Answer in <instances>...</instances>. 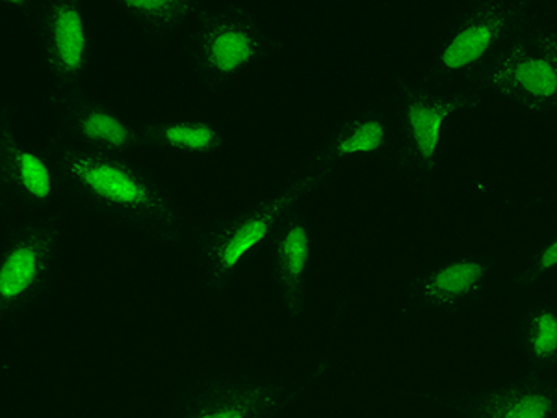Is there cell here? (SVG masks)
<instances>
[{"instance_id":"1","label":"cell","mask_w":557,"mask_h":418,"mask_svg":"<svg viewBox=\"0 0 557 418\" xmlns=\"http://www.w3.org/2000/svg\"><path fill=\"white\" fill-rule=\"evenodd\" d=\"M58 173L83 204L159 241L178 238V216L159 184L114 155L65 146Z\"/></svg>"},{"instance_id":"2","label":"cell","mask_w":557,"mask_h":418,"mask_svg":"<svg viewBox=\"0 0 557 418\" xmlns=\"http://www.w3.org/2000/svg\"><path fill=\"white\" fill-rule=\"evenodd\" d=\"M327 175H330V170H322L314 175L296 179L278 196L210 229L199 247L201 273H203L207 286L214 291L225 288L242 259L253 247L259 246L260 242L270 238L273 231L278 228L281 220L304 197L317 190Z\"/></svg>"},{"instance_id":"3","label":"cell","mask_w":557,"mask_h":418,"mask_svg":"<svg viewBox=\"0 0 557 418\" xmlns=\"http://www.w3.org/2000/svg\"><path fill=\"white\" fill-rule=\"evenodd\" d=\"M528 10L525 2L509 0H491L470 8L441 45L433 73L472 81L507 45L522 38Z\"/></svg>"},{"instance_id":"4","label":"cell","mask_w":557,"mask_h":418,"mask_svg":"<svg viewBox=\"0 0 557 418\" xmlns=\"http://www.w3.org/2000/svg\"><path fill=\"white\" fill-rule=\"evenodd\" d=\"M272 44L242 8L199 12V26L190 39L191 62L203 81L218 86L267 57Z\"/></svg>"},{"instance_id":"5","label":"cell","mask_w":557,"mask_h":418,"mask_svg":"<svg viewBox=\"0 0 557 418\" xmlns=\"http://www.w3.org/2000/svg\"><path fill=\"white\" fill-rule=\"evenodd\" d=\"M57 222L20 229L0 260V312L10 317L34 304L47 288L57 262Z\"/></svg>"},{"instance_id":"6","label":"cell","mask_w":557,"mask_h":418,"mask_svg":"<svg viewBox=\"0 0 557 418\" xmlns=\"http://www.w3.org/2000/svg\"><path fill=\"white\" fill-rule=\"evenodd\" d=\"M480 88L515 101L539 114L557 110V76L532 38L515 39L472 76Z\"/></svg>"},{"instance_id":"7","label":"cell","mask_w":557,"mask_h":418,"mask_svg":"<svg viewBox=\"0 0 557 418\" xmlns=\"http://www.w3.org/2000/svg\"><path fill=\"white\" fill-rule=\"evenodd\" d=\"M401 86V165H406L409 172L425 175L435 165L444 121L459 110L480 107L482 97L467 91L441 96L425 89L409 88L406 84Z\"/></svg>"},{"instance_id":"8","label":"cell","mask_w":557,"mask_h":418,"mask_svg":"<svg viewBox=\"0 0 557 418\" xmlns=\"http://www.w3.org/2000/svg\"><path fill=\"white\" fill-rule=\"evenodd\" d=\"M290 399L275 383L218 381L186 399L173 418H275Z\"/></svg>"},{"instance_id":"9","label":"cell","mask_w":557,"mask_h":418,"mask_svg":"<svg viewBox=\"0 0 557 418\" xmlns=\"http://www.w3.org/2000/svg\"><path fill=\"white\" fill-rule=\"evenodd\" d=\"M45 60L62 86L81 81L89 62V38L84 13L73 0L49 2L41 17Z\"/></svg>"},{"instance_id":"10","label":"cell","mask_w":557,"mask_h":418,"mask_svg":"<svg viewBox=\"0 0 557 418\" xmlns=\"http://www.w3.org/2000/svg\"><path fill=\"white\" fill-rule=\"evenodd\" d=\"M465 418H557V383L530 376L457 404Z\"/></svg>"},{"instance_id":"11","label":"cell","mask_w":557,"mask_h":418,"mask_svg":"<svg viewBox=\"0 0 557 418\" xmlns=\"http://www.w3.org/2000/svg\"><path fill=\"white\" fill-rule=\"evenodd\" d=\"M487 275L485 260L461 257L414 279L411 298L431 309H459L482 294Z\"/></svg>"},{"instance_id":"12","label":"cell","mask_w":557,"mask_h":418,"mask_svg":"<svg viewBox=\"0 0 557 418\" xmlns=\"http://www.w3.org/2000/svg\"><path fill=\"white\" fill-rule=\"evenodd\" d=\"M311 265V235L301 220L278 229L273 241V267L286 311L299 317L307 304V273Z\"/></svg>"},{"instance_id":"13","label":"cell","mask_w":557,"mask_h":418,"mask_svg":"<svg viewBox=\"0 0 557 418\" xmlns=\"http://www.w3.org/2000/svg\"><path fill=\"white\" fill-rule=\"evenodd\" d=\"M67 127L76 139L83 142L84 149L104 155L128 151L144 142V136L114 112L86 99L71 102Z\"/></svg>"},{"instance_id":"14","label":"cell","mask_w":557,"mask_h":418,"mask_svg":"<svg viewBox=\"0 0 557 418\" xmlns=\"http://www.w3.org/2000/svg\"><path fill=\"white\" fill-rule=\"evenodd\" d=\"M0 175L26 204L41 205L51 199L54 181L49 164L36 152L17 144L10 123L2 121L0 131Z\"/></svg>"},{"instance_id":"15","label":"cell","mask_w":557,"mask_h":418,"mask_svg":"<svg viewBox=\"0 0 557 418\" xmlns=\"http://www.w3.org/2000/svg\"><path fill=\"white\" fill-rule=\"evenodd\" d=\"M388 133L385 121L375 115H362L357 120L346 121L344 127L331 138L320 155V164L331 165L333 162L351 157V155H372L386 147Z\"/></svg>"},{"instance_id":"16","label":"cell","mask_w":557,"mask_h":418,"mask_svg":"<svg viewBox=\"0 0 557 418\" xmlns=\"http://www.w3.org/2000/svg\"><path fill=\"white\" fill-rule=\"evenodd\" d=\"M141 136L144 142L152 146L197 155H209L223 146L222 134L207 121H173L149 125Z\"/></svg>"},{"instance_id":"17","label":"cell","mask_w":557,"mask_h":418,"mask_svg":"<svg viewBox=\"0 0 557 418\" xmlns=\"http://www.w3.org/2000/svg\"><path fill=\"white\" fill-rule=\"evenodd\" d=\"M121 8L151 33L175 30L190 15L201 12L196 2L188 0H123Z\"/></svg>"},{"instance_id":"18","label":"cell","mask_w":557,"mask_h":418,"mask_svg":"<svg viewBox=\"0 0 557 418\" xmlns=\"http://www.w3.org/2000/svg\"><path fill=\"white\" fill-rule=\"evenodd\" d=\"M525 354L537 367H552L557 362V312L541 307L525 323Z\"/></svg>"},{"instance_id":"19","label":"cell","mask_w":557,"mask_h":418,"mask_svg":"<svg viewBox=\"0 0 557 418\" xmlns=\"http://www.w3.org/2000/svg\"><path fill=\"white\" fill-rule=\"evenodd\" d=\"M554 268H557V236L548 246L539 251L532 265L525 268L524 272L517 278V283L520 286L533 285L539 278H543L545 273L550 272Z\"/></svg>"},{"instance_id":"20","label":"cell","mask_w":557,"mask_h":418,"mask_svg":"<svg viewBox=\"0 0 557 418\" xmlns=\"http://www.w3.org/2000/svg\"><path fill=\"white\" fill-rule=\"evenodd\" d=\"M533 44L537 45L539 51L543 52L557 76V33L556 30H539L532 36Z\"/></svg>"}]
</instances>
